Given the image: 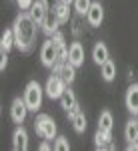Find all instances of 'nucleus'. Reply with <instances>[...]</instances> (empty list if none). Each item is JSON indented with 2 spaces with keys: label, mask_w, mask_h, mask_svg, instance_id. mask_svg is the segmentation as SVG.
Returning a JSON list of instances; mask_svg holds the SVG:
<instances>
[{
  "label": "nucleus",
  "mask_w": 138,
  "mask_h": 151,
  "mask_svg": "<svg viewBox=\"0 0 138 151\" xmlns=\"http://www.w3.org/2000/svg\"><path fill=\"white\" fill-rule=\"evenodd\" d=\"M16 2H18V8L20 10H30L32 4H34V0H16Z\"/></svg>",
  "instance_id": "nucleus-26"
},
{
  "label": "nucleus",
  "mask_w": 138,
  "mask_h": 151,
  "mask_svg": "<svg viewBox=\"0 0 138 151\" xmlns=\"http://www.w3.org/2000/svg\"><path fill=\"white\" fill-rule=\"evenodd\" d=\"M40 149H42V151H48V149H50V143H48V139L40 143Z\"/></svg>",
  "instance_id": "nucleus-30"
},
{
  "label": "nucleus",
  "mask_w": 138,
  "mask_h": 151,
  "mask_svg": "<svg viewBox=\"0 0 138 151\" xmlns=\"http://www.w3.org/2000/svg\"><path fill=\"white\" fill-rule=\"evenodd\" d=\"M28 105H26V101H24V97L20 99V97H16V99H12V105H10V119L16 123V125H22L24 119H26V115H28Z\"/></svg>",
  "instance_id": "nucleus-6"
},
{
  "label": "nucleus",
  "mask_w": 138,
  "mask_h": 151,
  "mask_svg": "<svg viewBox=\"0 0 138 151\" xmlns=\"http://www.w3.org/2000/svg\"><path fill=\"white\" fill-rule=\"evenodd\" d=\"M126 149L128 151H138V141H130V143L126 145Z\"/></svg>",
  "instance_id": "nucleus-29"
},
{
  "label": "nucleus",
  "mask_w": 138,
  "mask_h": 151,
  "mask_svg": "<svg viewBox=\"0 0 138 151\" xmlns=\"http://www.w3.org/2000/svg\"><path fill=\"white\" fill-rule=\"evenodd\" d=\"M12 47H16V40H14V30L8 28L2 32V38H0V50L2 52H8Z\"/></svg>",
  "instance_id": "nucleus-18"
},
{
  "label": "nucleus",
  "mask_w": 138,
  "mask_h": 151,
  "mask_svg": "<svg viewBox=\"0 0 138 151\" xmlns=\"http://www.w3.org/2000/svg\"><path fill=\"white\" fill-rule=\"evenodd\" d=\"M60 2H66V4H72L74 0H60Z\"/></svg>",
  "instance_id": "nucleus-31"
},
{
  "label": "nucleus",
  "mask_w": 138,
  "mask_h": 151,
  "mask_svg": "<svg viewBox=\"0 0 138 151\" xmlns=\"http://www.w3.org/2000/svg\"><path fill=\"white\" fill-rule=\"evenodd\" d=\"M94 143H96V149H114V145H112V133L102 131V129L96 131Z\"/></svg>",
  "instance_id": "nucleus-15"
},
{
  "label": "nucleus",
  "mask_w": 138,
  "mask_h": 151,
  "mask_svg": "<svg viewBox=\"0 0 138 151\" xmlns=\"http://www.w3.org/2000/svg\"><path fill=\"white\" fill-rule=\"evenodd\" d=\"M42 97H44V89L38 85L36 81H30L24 89V101L28 105V109L36 113L40 107H42Z\"/></svg>",
  "instance_id": "nucleus-3"
},
{
  "label": "nucleus",
  "mask_w": 138,
  "mask_h": 151,
  "mask_svg": "<svg viewBox=\"0 0 138 151\" xmlns=\"http://www.w3.org/2000/svg\"><path fill=\"white\" fill-rule=\"evenodd\" d=\"M60 77L66 81V85H70V83H74V79H76V67L72 65V63H64V67H62V70H60Z\"/></svg>",
  "instance_id": "nucleus-21"
},
{
  "label": "nucleus",
  "mask_w": 138,
  "mask_h": 151,
  "mask_svg": "<svg viewBox=\"0 0 138 151\" xmlns=\"http://www.w3.org/2000/svg\"><path fill=\"white\" fill-rule=\"evenodd\" d=\"M6 67H8V52H2V55H0V70L4 73Z\"/></svg>",
  "instance_id": "nucleus-27"
},
{
  "label": "nucleus",
  "mask_w": 138,
  "mask_h": 151,
  "mask_svg": "<svg viewBox=\"0 0 138 151\" xmlns=\"http://www.w3.org/2000/svg\"><path fill=\"white\" fill-rule=\"evenodd\" d=\"M124 139L130 141H138V121L136 119H130L126 125H124Z\"/></svg>",
  "instance_id": "nucleus-20"
},
{
  "label": "nucleus",
  "mask_w": 138,
  "mask_h": 151,
  "mask_svg": "<svg viewBox=\"0 0 138 151\" xmlns=\"http://www.w3.org/2000/svg\"><path fill=\"white\" fill-rule=\"evenodd\" d=\"M70 121H72V127L76 133H84L86 127H88V123H86V115L82 113V111H74V113H70Z\"/></svg>",
  "instance_id": "nucleus-16"
},
{
  "label": "nucleus",
  "mask_w": 138,
  "mask_h": 151,
  "mask_svg": "<svg viewBox=\"0 0 138 151\" xmlns=\"http://www.w3.org/2000/svg\"><path fill=\"white\" fill-rule=\"evenodd\" d=\"M30 16L36 20V24L38 26H42V22H44L46 14H48V8H46V4L42 2V0H34V4H32V8H30Z\"/></svg>",
  "instance_id": "nucleus-14"
},
{
  "label": "nucleus",
  "mask_w": 138,
  "mask_h": 151,
  "mask_svg": "<svg viewBox=\"0 0 138 151\" xmlns=\"http://www.w3.org/2000/svg\"><path fill=\"white\" fill-rule=\"evenodd\" d=\"M66 81L60 77V75H50L48 77V81H46V87H44V91H46V95L50 97V99H60L62 97V93L66 91Z\"/></svg>",
  "instance_id": "nucleus-4"
},
{
  "label": "nucleus",
  "mask_w": 138,
  "mask_h": 151,
  "mask_svg": "<svg viewBox=\"0 0 138 151\" xmlns=\"http://www.w3.org/2000/svg\"><path fill=\"white\" fill-rule=\"evenodd\" d=\"M54 12H56L58 20H60V24L68 22V20H72L70 18V4H66V2H58V6L54 8Z\"/></svg>",
  "instance_id": "nucleus-22"
},
{
  "label": "nucleus",
  "mask_w": 138,
  "mask_h": 151,
  "mask_svg": "<svg viewBox=\"0 0 138 151\" xmlns=\"http://www.w3.org/2000/svg\"><path fill=\"white\" fill-rule=\"evenodd\" d=\"M110 58V52H108V47L104 45L102 40H98V42H94V47H92V60L96 63V65H102Z\"/></svg>",
  "instance_id": "nucleus-13"
},
{
  "label": "nucleus",
  "mask_w": 138,
  "mask_h": 151,
  "mask_svg": "<svg viewBox=\"0 0 138 151\" xmlns=\"http://www.w3.org/2000/svg\"><path fill=\"white\" fill-rule=\"evenodd\" d=\"M60 101V107L66 111V113H74V111H80V107H78V99H76V95H74V91H70L68 87H66V91L62 93V97L58 99Z\"/></svg>",
  "instance_id": "nucleus-9"
},
{
  "label": "nucleus",
  "mask_w": 138,
  "mask_h": 151,
  "mask_svg": "<svg viewBox=\"0 0 138 151\" xmlns=\"http://www.w3.org/2000/svg\"><path fill=\"white\" fill-rule=\"evenodd\" d=\"M68 63H72L76 69L84 65V47H82L78 40H74L68 47Z\"/></svg>",
  "instance_id": "nucleus-10"
},
{
  "label": "nucleus",
  "mask_w": 138,
  "mask_h": 151,
  "mask_svg": "<svg viewBox=\"0 0 138 151\" xmlns=\"http://www.w3.org/2000/svg\"><path fill=\"white\" fill-rule=\"evenodd\" d=\"M86 22L90 24L92 28H98L104 22V8L100 2H92L90 10L86 12Z\"/></svg>",
  "instance_id": "nucleus-7"
},
{
  "label": "nucleus",
  "mask_w": 138,
  "mask_h": 151,
  "mask_svg": "<svg viewBox=\"0 0 138 151\" xmlns=\"http://www.w3.org/2000/svg\"><path fill=\"white\" fill-rule=\"evenodd\" d=\"M14 30V40H16V48L20 52H30L36 45V36H38V24L30 16L28 10H22L12 24Z\"/></svg>",
  "instance_id": "nucleus-1"
},
{
  "label": "nucleus",
  "mask_w": 138,
  "mask_h": 151,
  "mask_svg": "<svg viewBox=\"0 0 138 151\" xmlns=\"http://www.w3.org/2000/svg\"><path fill=\"white\" fill-rule=\"evenodd\" d=\"M12 149L14 151H26L28 149V131L18 125L12 133Z\"/></svg>",
  "instance_id": "nucleus-8"
},
{
  "label": "nucleus",
  "mask_w": 138,
  "mask_h": 151,
  "mask_svg": "<svg viewBox=\"0 0 138 151\" xmlns=\"http://www.w3.org/2000/svg\"><path fill=\"white\" fill-rule=\"evenodd\" d=\"M40 60H42V65L48 67V69H52L58 63V47L52 38H48L44 45H42V48H40Z\"/></svg>",
  "instance_id": "nucleus-5"
},
{
  "label": "nucleus",
  "mask_w": 138,
  "mask_h": 151,
  "mask_svg": "<svg viewBox=\"0 0 138 151\" xmlns=\"http://www.w3.org/2000/svg\"><path fill=\"white\" fill-rule=\"evenodd\" d=\"M72 35L74 36H80L82 35V22H80V18H72Z\"/></svg>",
  "instance_id": "nucleus-25"
},
{
  "label": "nucleus",
  "mask_w": 138,
  "mask_h": 151,
  "mask_svg": "<svg viewBox=\"0 0 138 151\" xmlns=\"http://www.w3.org/2000/svg\"><path fill=\"white\" fill-rule=\"evenodd\" d=\"M72 6H74L78 16H86V12L90 10V6H92V0H74Z\"/></svg>",
  "instance_id": "nucleus-23"
},
{
  "label": "nucleus",
  "mask_w": 138,
  "mask_h": 151,
  "mask_svg": "<svg viewBox=\"0 0 138 151\" xmlns=\"http://www.w3.org/2000/svg\"><path fill=\"white\" fill-rule=\"evenodd\" d=\"M52 147H54L56 151H68L70 149V143H68L66 137H62V135H60V137L54 139V145H52Z\"/></svg>",
  "instance_id": "nucleus-24"
},
{
  "label": "nucleus",
  "mask_w": 138,
  "mask_h": 151,
  "mask_svg": "<svg viewBox=\"0 0 138 151\" xmlns=\"http://www.w3.org/2000/svg\"><path fill=\"white\" fill-rule=\"evenodd\" d=\"M124 105L126 109L132 113V115H138V85H130L126 91V97H124Z\"/></svg>",
  "instance_id": "nucleus-11"
},
{
  "label": "nucleus",
  "mask_w": 138,
  "mask_h": 151,
  "mask_svg": "<svg viewBox=\"0 0 138 151\" xmlns=\"http://www.w3.org/2000/svg\"><path fill=\"white\" fill-rule=\"evenodd\" d=\"M136 117H138V115H136ZM136 121H138V119H136Z\"/></svg>",
  "instance_id": "nucleus-32"
},
{
  "label": "nucleus",
  "mask_w": 138,
  "mask_h": 151,
  "mask_svg": "<svg viewBox=\"0 0 138 151\" xmlns=\"http://www.w3.org/2000/svg\"><path fill=\"white\" fill-rule=\"evenodd\" d=\"M42 2L46 4V8H48V10H54V8L58 6V2H60V0H42Z\"/></svg>",
  "instance_id": "nucleus-28"
},
{
  "label": "nucleus",
  "mask_w": 138,
  "mask_h": 151,
  "mask_svg": "<svg viewBox=\"0 0 138 151\" xmlns=\"http://www.w3.org/2000/svg\"><path fill=\"white\" fill-rule=\"evenodd\" d=\"M100 75H102V79L106 83H112L116 79V63L112 58H108L106 63L100 65Z\"/></svg>",
  "instance_id": "nucleus-17"
},
{
  "label": "nucleus",
  "mask_w": 138,
  "mask_h": 151,
  "mask_svg": "<svg viewBox=\"0 0 138 151\" xmlns=\"http://www.w3.org/2000/svg\"><path fill=\"white\" fill-rule=\"evenodd\" d=\"M58 28H60V20H58L56 12H54V10H48L44 22H42V32H44V35H48V36H52Z\"/></svg>",
  "instance_id": "nucleus-12"
},
{
  "label": "nucleus",
  "mask_w": 138,
  "mask_h": 151,
  "mask_svg": "<svg viewBox=\"0 0 138 151\" xmlns=\"http://www.w3.org/2000/svg\"><path fill=\"white\" fill-rule=\"evenodd\" d=\"M34 131L38 137H42V139H56L58 137V129H56V123H54V119L50 115H46V113H40V115H36L34 119Z\"/></svg>",
  "instance_id": "nucleus-2"
},
{
  "label": "nucleus",
  "mask_w": 138,
  "mask_h": 151,
  "mask_svg": "<svg viewBox=\"0 0 138 151\" xmlns=\"http://www.w3.org/2000/svg\"><path fill=\"white\" fill-rule=\"evenodd\" d=\"M112 127H114V117H112V113L110 111H102L100 117H98V129L112 133Z\"/></svg>",
  "instance_id": "nucleus-19"
}]
</instances>
